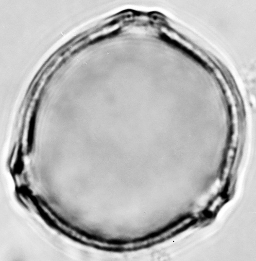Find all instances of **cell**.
Segmentation results:
<instances>
[{
    "label": "cell",
    "mask_w": 256,
    "mask_h": 261,
    "mask_svg": "<svg viewBox=\"0 0 256 261\" xmlns=\"http://www.w3.org/2000/svg\"><path fill=\"white\" fill-rule=\"evenodd\" d=\"M22 142H20L17 149V155L13 166L15 174L20 175L24 170V164L23 160Z\"/></svg>",
    "instance_id": "cell-2"
},
{
    "label": "cell",
    "mask_w": 256,
    "mask_h": 261,
    "mask_svg": "<svg viewBox=\"0 0 256 261\" xmlns=\"http://www.w3.org/2000/svg\"><path fill=\"white\" fill-rule=\"evenodd\" d=\"M37 116L38 108L35 107L32 112L27 127L26 151L28 154L32 152L35 144L38 120Z\"/></svg>",
    "instance_id": "cell-1"
}]
</instances>
